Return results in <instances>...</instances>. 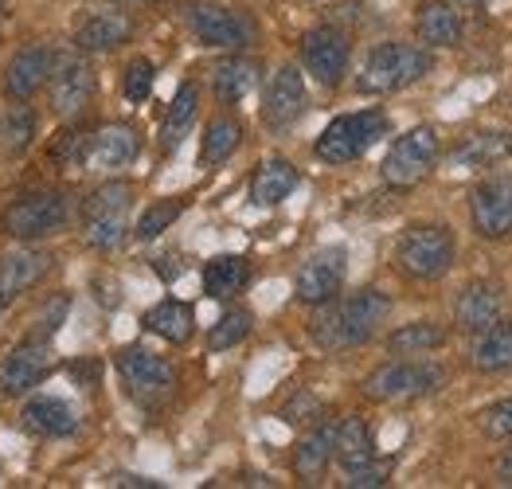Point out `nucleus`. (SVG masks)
<instances>
[{"label": "nucleus", "mask_w": 512, "mask_h": 489, "mask_svg": "<svg viewBox=\"0 0 512 489\" xmlns=\"http://www.w3.org/2000/svg\"><path fill=\"white\" fill-rule=\"evenodd\" d=\"M454 4H466V8H477V4H485V0H454Z\"/></svg>", "instance_id": "obj_41"}, {"label": "nucleus", "mask_w": 512, "mask_h": 489, "mask_svg": "<svg viewBox=\"0 0 512 489\" xmlns=\"http://www.w3.org/2000/svg\"><path fill=\"white\" fill-rule=\"evenodd\" d=\"M184 20H188L192 36L208 47H231V51H239V47L255 44V24L243 12L227 8V4L188 0L184 4Z\"/></svg>", "instance_id": "obj_10"}, {"label": "nucleus", "mask_w": 512, "mask_h": 489, "mask_svg": "<svg viewBox=\"0 0 512 489\" xmlns=\"http://www.w3.org/2000/svg\"><path fill=\"white\" fill-rule=\"evenodd\" d=\"M470 220L481 239L512 235V173H493L470 192Z\"/></svg>", "instance_id": "obj_15"}, {"label": "nucleus", "mask_w": 512, "mask_h": 489, "mask_svg": "<svg viewBox=\"0 0 512 489\" xmlns=\"http://www.w3.org/2000/svg\"><path fill=\"white\" fill-rule=\"evenodd\" d=\"M51 270V255L36 247H12L0 255V310L12 306L20 294L40 286V278Z\"/></svg>", "instance_id": "obj_20"}, {"label": "nucleus", "mask_w": 512, "mask_h": 489, "mask_svg": "<svg viewBox=\"0 0 512 489\" xmlns=\"http://www.w3.org/2000/svg\"><path fill=\"white\" fill-rule=\"evenodd\" d=\"M438 149H442L438 130L434 126H415V130H407L403 137L391 141L384 165H380V177L391 188L407 192V188H415V184H423L430 177V169L438 161Z\"/></svg>", "instance_id": "obj_9"}, {"label": "nucleus", "mask_w": 512, "mask_h": 489, "mask_svg": "<svg viewBox=\"0 0 512 489\" xmlns=\"http://www.w3.org/2000/svg\"><path fill=\"white\" fill-rule=\"evenodd\" d=\"M387 313H391V298H387L384 290H356V294H348L341 302L337 298L325 302L321 313L313 317V325H309V337L325 353L360 349V345H368L380 333Z\"/></svg>", "instance_id": "obj_1"}, {"label": "nucleus", "mask_w": 512, "mask_h": 489, "mask_svg": "<svg viewBox=\"0 0 512 489\" xmlns=\"http://www.w3.org/2000/svg\"><path fill=\"white\" fill-rule=\"evenodd\" d=\"M251 286V263L243 255H215L204 263V294L215 302H227Z\"/></svg>", "instance_id": "obj_31"}, {"label": "nucleus", "mask_w": 512, "mask_h": 489, "mask_svg": "<svg viewBox=\"0 0 512 489\" xmlns=\"http://www.w3.org/2000/svg\"><path fill=\"white\" fill-rule=\"evenodd\" d=\"M442 345H446V329L438 321H411V325H399L387 337V349L395 356H423L442 349Z\"/></svg>", "instance_id": "obj_32"}, {"label": "nucleus", "mask_w": 512, "mask_h": 489, "mask_svg": "<svg viewBox=\"0 0 512 489\" xmlns=\"http://www.w3.org/2000/svg\"><path fill=\"white\" fill-rule=\"evenodd\" d=\"M391 134V118H387L384 110H356V114H341V118H333L321 137H317V145H313V153L325 161V165H348V161H360L380 137Z\"/></svg>", "instance_id": "obj_5"}, {"label": "nucleus", "mask_w": 512, "mask_h": 489, "mask_svg": "<svg viewBox=\"0 0 512 489\" xmlns=\"http://www.w3.org/2000/svg\"><path fill=\"white\" fill-rule=\"evenodd\" d=\"M512 157V130H477L462 137L458 149L450 153L454 169H493Z\"/></svg>", "instance_id": "obj_24"}, {"label": "nucleus", "mask_w": 512, "mask_h": 489, "mask_svg": "<svg viewBox=\"0 0 512 489\" xmlns=\"http://www.w3.org/2000/svg\"><path fill=\"white\" fill-rule=\"evenodd\" d=\"M430 67H434L430 47L391 40V44H380L368 51L356 87L364 94H395V90H407L415 87L419 79H427Z\"/></svg>", "instance_id": "obj_2"}, {"label": "nucleus", "mask_w": 512, "mask_h": 489, "mask_svg": "<svg viewBox=\"0 0 512 489\" xmlns=\"http://www.w3.org/2000/svg\"><path fill=\"white\" fill-rule=\"evenodd\" d=\"M352 59V44L337 24H317L301 36V67L321 83V87H341L344 71Z\"/></svg>", "instance_id": "obj_12"}, {"label": "nucleus", "mask_w": 512, "mask_h": 489, "mask_svg": "<svg viewBox=\"0 0 512 489\" xmlns=\"http://www.w3.org/2000/svg\"><path fill=\"white\" fill-rule=\"evenodd\" d=\"M24 427L32 435H43V439H67L79 431V411L67 400H55V396H40L24 407Z\"/></svg>", "instance_id": "obj_25"}, {"label": "nucleus", "mask_w": 512, "mask_h": 489, "mask_svg": "<svg viewBox=\"0 0 512 489\" xmlns=\"http://www.w3.org/2000/svg\"><path fill=\"white\" fill-rule=\"evenodd\" d=\"M137 4H149V0H137Z\"/></svg>", "instance_id": "obj_42"}, {"label": "nucleus", "mask_w": 512, "mask_h": 489, "mask_svg": "<svg viewBox=\"0 0 512 489\" xmlns=\"http://www.w3.org/2000/svg\"><path fill=\"white\" fill-rule=\"evenodd\" d=\"M462 32H466V24H462L458 8L446 4V0H427V4L419 8V16H415V36H419V44L430 47V51L458 47L462 44Z\"/></svg>", "instance_id": "obj_23"}, {"label": "nucleus", "mask_w": 512, "mask_h": 489, "mask_svg": "<svg viewBox=\"0 0 512 489\" xmlns=\"http://www.w3.org/2000/svg\"><path fill=\"white\" fill-rule=\"evenodd\" d=\"M47 94H51V110L59 118H75L83 114L94 98V67L86 59H67L51 71L47 79Z\"/></svg>", "instance_id": "obj_19"}, {"label": "nucleus", "mask_w": 512, "mask_h": 489, "mask_svg": "<svg viewBox=\"0 0 512 489\" xmlns=\"http://www.w3.org/2000/svg\"><path fill=\"white\" fill-rule=\"evenodd\" d=\"M251 329H255L251 310H227L212 325V333H208V349H212V353H227V349H235L239 341H247Z\"/></svg>", "instance_id": "obj_36"}, {"label": "nucleus", "mask_w": 512, "mask_h": 489, "mask_svg": "<svg viewBox=\"0 0 512 489\" xmlns=\"http://www.w3.org/2000/svg\"><path fill=\"white\" fill-rule=\"evenodd\" d=\"M51 372H55L51 341H47V337H32V341L16 345L12 353L4 356V364H0V392H4L8 400L28 396L32 388H40Z\"/></svg>", "instance_id": "obj_16"}, {"label": "nucleus", "mask_w": 512, "mask_h": 489, "mask_svg": "<svg viewBox=\"0 0 512 489\" xmlns=\"http://www.w3.org/2000/svg\"><path fill=\"white\" fill-rule=\"evenodd\" d=\"M333 462H341L348 489H376L387 486V478H391V462L376 454L372 431H368V423L360 415H348V419L337 423V454H333Z\"/></svg>", "instance_id": "obj_6"}, {"label": "nucleus", "mask_w": 512, "mask_h": 489, "mask_svg": "<svg viewBox=\"0 0 512 489\" xmlns=\"http://www.w3.org/2000/svg\"><path fill=\"white\" fill-rule=\"evenodd\" d=\"M196 110H200V87H196V83H184V87L176 90V98H172L165 130H161L165 149H176V145H180V137L188 134V126L196 122Z\"/></svg>", "instance_id": "obj_34"}, {"label": "nucleus", "mask_w": 512, "mask_h": 489, "mask_svg": "<svg viewBox=\"0 0 512 489\" xmlns=\"http://www.w3.org/2000/svg\"><path fill=\"white\" fill-rule=\"evenodd\" d=\"M153 83H157V67L149 59H133L126 67V79H122V90H126L129 102H145L153 94Z\"/></svg>", "instance_id": "obj_38"}, {"label": "nucleus", "mask_w": 512, "mask_h": 489, "mask_svg": "<svg viewBox=\"0 0 512 489\" xmlns=\"http://www.w3.org/2000/svg\"><path fill=\"white\" fill-rule=\"evenodd\" d=\"M446 380V372L430 360H415V356H399V360H387L380 364L368 380H364V396L376 403H403V400H419L438 392Z\"/></svg>", "instance_id": "obj_7"}, {"label": "nucleus", "mask_w": 512, "mask_h": 489, "mask_svg": "<svg viewBox=\"0 0 512 489\" xmlns=\"http://www.w3.org/2000/svg\"><path fill=\"white\" fill-rule=\"evenodd\" d=\"M243 141V126L235 118H212L208 130H204V141H200V165H223Z\"/></svg>", "instance_id": "obj_33"}, {"label": "nucleus", "mask_w": 512, "mask_h": 489, "mask_svg": "<svg viewBox=\"0 0 512 489\" xmlns=\"http://www.w3.org/2000/svg\"><path fill=\"white\" fill-rule=\"evenodd\" d=\"M348 278V251L344 247H321L317 255H309L301 263L294 278V298L301 306H325L344 290Z\"/></svg>", "instance_id": "obj_13"}, {"label": "nucleus", "mask_w": 512, "mask_h": 489, "mask_svg": "<svg viewBox=\"0 0 512 489\" xmlns=\"http://www.w3.org/2000/svg\"><path fill=\"white\" fill-rule=\"evenodd\" d=\"M180 212H184V200H180V196H169V200H153V204L141 212V220H137V227H133V235L149 243V239L165 235L172 223L180 220Z\"/></svg>", "instance_id": "obj_37"}, {"label": "nucleus", "mask_w": 512, "mask_h": 489, "mask_svg": "<svg viewBox=\"0 0 512 489\" xmlns=\"http://www.w3.org/2000/svg\"><path fill=\"white\" fill-rule=\"evenodd\" d=\"M141 325L149 333H157L161 341H169V345H188L192 333H196V310L180 298H165L141 317Z\"/></svg>", "instance_id": "obj_30"}, {"label": "nucleus", "mask_w": 512, "mask_h": 489, "mask_svg": "<svg viewBox=\"0 0 512 489\" xmlns=\"http://www.w3.org/2000/svg\"><path fill=\"white\" fill-rule=\"evenodd\" d=\"M458 239L446 223H411L395 243V267L415 282H438L454 267Z\"/></svg>", "instance_id": "obj_3"}, {"label": "nucleus", "mask_w": 512, "mask_h": 489, "mask_svg": "<svg viewBox=\"0 0 512 489\" xmlns=\"http://www.w3.org/2000/svg\"><path fill=\"white\" fill-rule=\"evenodd\" d=\"M298 184H301V173L294 161H286V157H266L255 169V177H251V200H255L258 208H274V204H282Z\"/></svg>", "instance_id": "obj_26"}, {"label": "nucleus", "mask_w": 512, "mask_h": 489, "mask_svg": "<svg viewBox=\"0 0 512 489\" xmlns=\"http://www.w3.org/2000/svg\"><path fill=\"white\" fill-rule=\"evenodd\" d=\"M473 368L485 376H505L512 372V321H493L489 329L473 333Z\"/></svg>", "instance_id": "obj_27"}, {"label": "nucleus", "mask_w": 512, "mask_h": 489, "mask_svg": "<svg viewBox=\"0 0 512 489\" xmlns=\"http://www.w3.org/2000/svg\"><path fill=\"white\" fill-rule=\"evenodd\" d=\"M501 310H505L501 286L477 278V282H466V286L458 290V298H454V325H458L462 333H481V329H489L493 321H501Z\"/></svg>", "instance_id": "obj_21"}, {"label": "nucleus", "mask_w": 512, "mask_h": 489, "mask_svg": "<svg viewBox=\"0 0 512 489\" xmlns=\"http://www.w3.org/2000/svg\"><path fill=\"white\" fill-rule=\"evenodd\" d=\"M309 98H305V79L294 63L278 67L266 83V94H262V126L274 130V134H286L290 126H298L301 114H305Z\"/></svg>", "instance_id": "obj_17"}, {"label": "nucleus", "mask_w": 512, "mask_h": 489, "mask_svg": "<svg viewBox=\"0 0 512 489\" xmlns=\"http://www.w3.org/2000/svg\"><path fill=\"white\" fill-rule=\"evenodd\" d=\"M133 36V20L122 8H102L90 12L83 24L75 28V47L79 51H114V47L129 44Z\"/></svg>", "instance_id": "obj_22"}, {"label": "nucleus", "mask_w": 512, "mask_h": 489, "mask_svg": "<svg viewBox=\"0 0 512 489\" xmlns=\"http://www.w3.org/2000/svg\"><path fill=\"white\" fill-rule=\"evenodd\" d=\"M497 478H501V486H512V446L501 454V462H497Z\"/></svg>", "instance_id": "obj_40"}, {"label": "nucleus", "mask_w": 512, "mask_h": 489, "mask_svg": "<svg viewBox=\"0 0 512 489\" xmlns=\"http://www.w3.org/2000/svg\"><path fill=\"white\" fill-rule=\"evenodd\" d=\"M71 216L67 208V196L55 192V188H40V192H28L20 200H12L0 216V231L16 243H32V239H47L55 235Z\"/></svg>", "instance_id": "obj_8"}, {"label": "nucleus", "mask_w": 512, "mask_h": 489, "mask_svg": "<svg viewBox=\"0 0 512 489\" xmlns=\"http://www.w3.org/2000/svg\"><path fill=\"white\" fill-rule=\"evenodd\" d=\"M129 212H133L129 180H110L94 188L83 200V239L94 251H118L129 235Z\"/></svg>", "instance_id": "obj_4"}, {"label": "nucleus", "mask_w": 512, "mask_h": 489, "mask_svg": "<svg viewBox=\"0 0 512 489\" xmlns=\"http://www.w3.org/2000/svg\"><path fill=\"white\" fill-rule=\"evenodd\" d=\"M258 75H262V67H258L255 59H247V55H227V59H219L212 71L215 98H219L223 106L243 102V98L258 87Z\"/></svg>", "instance_id": "obj_29"}, {"label": "nucleus", "mask_w": 512, "mask_h": 489, "mask_svg": "<svg viewBox=\"0 0 512 489\" xmlns=\"http://www.w3.org/2000/svg\"><path fill=\"white\" fill-rule=\"evenodd\" d=\"M118 376L129 388V396L145 407H157L176 392V368L165 356L149 349H122L118 353Z\"/></svg>", "instance_id": "obj_11"}, {"label": "nucleus", "mask_w": 512, "mask_h": 489, "mask_svg": "<svg viewBox=\"0 0 512 489\" xmlns=\"http://www.w3.org/2000/svg\"><path fill=\"white\" fill-rule=\"evenodd\" d=\"M141 153V137L129 122H106L98 130L83 134V157H79V169L90 173H114V169H126L137 161Z\"/></svg>", "instance_id": "obj_14"}, {"label": "nucleus", "mask_w": 512, "mask_h": 489, "mask_svg": "<svg viewBox=\"0 0 512 489\" xmlns=\"http://www.w3.org/2000/svg\"><path fill=\"white\" fill-rule=\"evenodd\" d=\"M337 454V423H317L294 450V474L301 482H317Z\"/></svg>", "instance_id": "obj_28"}, {"label": "nucleus", "mask_w": 512, "mask_h": 489, "mask_svg": "<svg viewBox=\"0 0 512 489\" xmlns=\"http://www.w3.org/2000/svg\"><path fill=\"white\" fill-rule=\"evenodd\" d=\"M51 71H55V51H51V47L47 44L20 47V51L8 59V67H4V94H8L12 102H28L36 90L47 87Z\"/></svg>", "instance_id": "obj_18"}, {"label": "nucleus", "mask_w": 512, "mask_h": 489, "mask_svg": "<svg viewBox=\"0 0 512 489\" xmlns=\"http://www.w3.org/2000/svg\"><path fill=\"white\" fill-rule=\"evenodd\" d=\"M481 427L489 439H501V443H512V400H501L493 407L481 411Z\"/></svg>", "instance_id": "obj_39"}, {"label": "nucleus", "mask_w": 512, "mask_h": 489, "mask_svg": "<svg viewBox=\"0 0 512 489\" xmlns=\"http://www.w3.org/2000/svg\"><path fill=\"white\" fill-rule=\"evenodd\" d=\"M32 137H36V114H32V106L16 102V106L4 114V122H0V145H4V153L20 157V153H28Z\"/></svg>", "instance_id": "obj_35"}]
</instances>
